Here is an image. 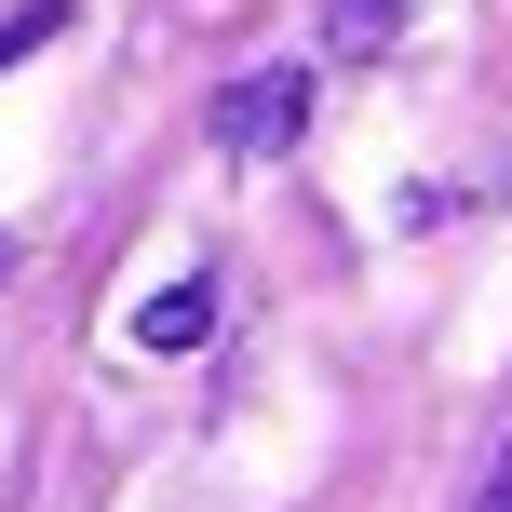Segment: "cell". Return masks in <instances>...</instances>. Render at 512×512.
<instances>
[{"instance_id": "obj_1", "label": "cell", "mask_w": 512, "mask_h": 512, "mask_svg": "<svg viewBox=\"0 0 512 512\" xmlns=\"http://www.w3.org/2000/svg\"><path fill=\"white\" fill-rule=\"evenodd\" d=\"M310 135V68H243L230 95H216V149L230 162H270Z\"/></svg>"}, {"instance_id": "obj_2", "label": "cell", "mask_w": 512, "mask_h": 512, "mask_svg": "<svg viewBox=\"0 0 512 512\" xmlns=\"http://www.w3.org/2000/svg\"><path fill=\"white\" fill-rule=\"evenodd\" d=\"M203 324H216V283H162L135 310V351H203Z\"/></svg>"}, {"instance_id": "obj_3", "label": "cell", "mask_w": 512, "mask_h": 512, "mask_svg": "<svg viewBox=\"0 0 512 512\" xmlns=\"http://www.w3.org/2000/svg\"><path fill=\"white\" fill-rule=\"evenodd\" d=\"M54 27H68V0H27V14H14V27H0V68H14V54H41V41H54Z\"/></svg>"}, {"instance_id": "obj_4", "label": "cell", "mask_w": 512, "mask_h": 512, "mask_svg": "<svg viewBox=\"0 0 512 512\" xmlns=\"http://www.w3.org/2000/svg\"><path fill=\"white\" fill-rule=\"evenodd\" d=\"M391 14H405V0H337V14H324V27H337V54H364V41H378V27H391Z\"/></svg>"}, {"instance_id": "obj_5", "label": "cell", "mask_w": 512, "mask_h": 512, "mask_svg": "<svg viewBox=\"0 0 512 512\" xmlns=\"http://www.w3.org/2000/svg\"><path fill=\"white\" fill-rule=\"evenodd\" d=\"M472 512H512V445H499V472H486V499H472Z\"/></svg>"}, {"instance_id": "obj_6", "label": "cell", "mask_w": 512, "mask_h": 512, "mask_svg": "<svg viewBox=\"0 0 512 512\" xmlns=\"http://www.w3.org/2000/svg\"><path fill=\"white\" fill-rule=\"evenodd\" d=\"M0 270H14V243H0Z\"/></svg>"}]
</instances>
